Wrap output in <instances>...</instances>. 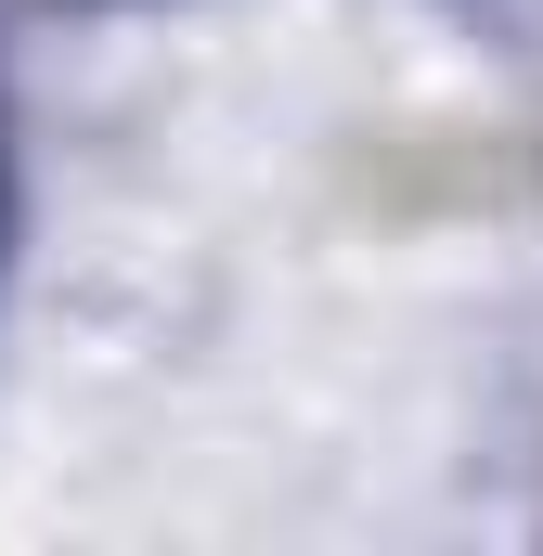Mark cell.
<instances>
[{
  "label": "cell",
  "instance_id": "cell-1",
  "mask_svg": "<svg viewBox=\"0 0 543 556\" xmlns=\"http://www.w3.org/2000/svg\"><path fill=\"white\" fill-rule=\"evenodd\" d=\"M0 247H13V155H0Z\"/></svg>",
  "mask_w": 543,
  "mask_h": 556
}]
</instances>
